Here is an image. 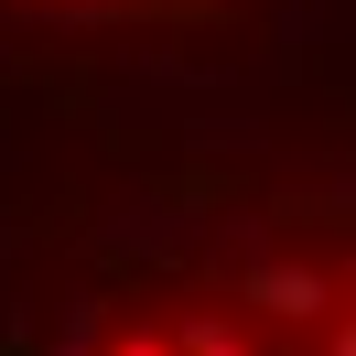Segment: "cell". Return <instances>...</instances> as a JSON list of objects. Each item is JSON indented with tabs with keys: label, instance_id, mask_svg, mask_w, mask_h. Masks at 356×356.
Instances as JSON below:
<instances>
[{
	"label": "cell",
	"instance_id": "obj_5",
	"mask_svg": "<svg viewBox=\"0 0 356 356\" xmlns=\"http://www.w3.org/2000/svg\"><path fill=\"white\" fill-rule=\"evenodd\" d=\"M334 356H356V324H334Z\"/></svg>",
	"mask_w": 356,
	"mask_h": 356
},
{
	"label": "cell",
	"instance_id": "obj_2",
	"mask_svg": "<svg viewBox=\"0 0 356 356\" xmlns=\"http://www.w3.org/2000/svg\"><path fill=\"white\" fill-rule=\"evenodd\" d=\"M173 356H248V334L227 313H173Z\"/></svg>",
	"mask_w": 356,
	"mask_h": 356
},
{
	"label": "cell",
	"instance_id": "obj_1",
	"mask_svg": "<svg viewBox=\"0 0 356 356\" xmlns=\"http://www.w3.org/2000/svg\"><path fill=\"white\" fill-rule=\"evenodd\" d=\"M238 302L259 313V324H324V313H334V281H324L313 259H248Z\"/></svg>",
	"mask_w": 356,
	"mask_h": 356
},
{
	"label": "cell",
	"instance_id": "obj_4",
	"mask_svg": "<svg viewBox=\"0 0 356 356\" xmlns=\"http://www.w3.org/2000/svg\"><path fill=\"white\" fill-rule=\"evenodd\" d=\"M87 11H152V0H87Z\"/></svg>",
	"mask_w": 356,
	"mask_h": 356
},
{
	"label": "cell",
	"instance_id": "obj_3",
	"mask_svg": "<svg viewBox=\"0 0 356 356\" xmlns=\"http://www.w3.org/2000/svg\"><path fill=\"white\" fill-rule=\"evenodd\" d=\"M108 356H173V334H162V324H130V334H119Z\"/></svg>",
	"mask_w": 356,
	"mask_h": 356
}]
</instances>
